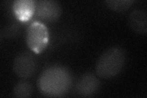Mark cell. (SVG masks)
Listing matches in <instances>:
<instances>
[{
    "label": "cell",
    "mask_w": 147,
    "mask_h": 98,
    "mask_svg": "<svg viewBox=\"0 0 147 98\" xmlns=\"http://www.w3.org/2000/svg\"><path fill=\"white\" fill-rule=\"evenodd\" d=\"M72 82V75L67 69L61 66H53L45 69L41 73L38 85L44 96L57 97L66 94Z\"/></svg>",
    "instance_id": "6da1fadb"
},
{
    "label": "cell",
    "mask_w": 147,
    "mask_h": 98,
    "mask_svg": "<svg viewBox=\"0 0 147 98\" xmlns=\"http://www.w3.org/2000/svg\"><path fill=\"white\" fill-rule=\"evenodd\" d=\"M126 62L125 50L121 47H112L101 53L96 60V75L103 79L112 78L122 71Z\"/></svg>",
    "instance_id": "7a4b0ae2"
},
{
    "label": "cell",
    "mask_w": 147,
    "mask_h": 98,
    "mask_svg": "<svg viewBox=\"0 0 147 98\" xmlns=\"http://www.w3.org/2000/svg\"><path fill=\"white\" fill-rule=\"evenodd\" d=\"M49 41L47 26L39 22L32 23L28 26L26 34V42L30 49L36 54L45 50Z\"/></svg>",
    "instance_id": "3957f363"
},
{
    "label": "cell",
    "mask_w": 147,
    "mask_h": 98,
    "mask_svg": "<svg viewBox=\"0 0 147 98\" xmlns=\"http://www.w3.org/2000/svg\"><path fill=\"white\" fill-rule=\"evenodd\" d=\"M38 64L33 54L23 52L18 54L13 59L12 68L16 75L22 78H29L34 76Z\"/></svg>",
    "instance_id": "277c9868"
},
{
    "label": "cell",
    "mask_w": 147,
    "mask_h": 98,
    "mask_svg": "<svg viewBox=\"0 0 147 98\" xmlns=\"http://www.w3.org/2000/svg\"><path fill=\"white\" fill-rule=\"evenodd\" d=\"M35 13L40 19L47 22L57 21L60 17L62 9L59 3L53 0L36 1Z\"/></svg>",
    "instance_id": "5b68a950"
},
{
    "label": "cell",
    "mask_w": 147,
    "mask_h": 98,
    "mask_svg": "<svg viewBox=\"0 0 147 98\" xmlns=\"http://www.w3.org/2000/svg\"><path fill=\"white\" fill-rule=\"evenodd\" d=\"M100 88V82L98 78L92 73L82 75L76 85V91L81 97H89L94 96Z\"/></svg>",
    "instance_id": "8992f818"
},
{
    "label": "cell",
    "mask_w": 147,
    "mask_h": 98,
    "mask_svg": "<svg viewBox=\"0 0 147 98\" xmlns=\"http://www.w3.org/2000/svg\"><path fill=\"white\" fill-rule=\"evenodd\" d=\"M36 1L16 0L12 4V11L16 18L22 22L28 21L36 11Z\"/></svg>",
    "instance_id": "52a82bcc"
},
{
    "label": "cell",
    "mask_w": 147,
    "mask_h": 98,
    "mask_svg": "<svg viewBox=\"0 0 147 98\" xmlns=\"http://www.w3.org/2000/svg\"><path fill=\"white\" fill-rule=\"evenodd\" d=\"M131 29L140 35L147 34V13L143 10L133 11L128 17Z\"/></svg>",
    "instance_id": "ba28073f"
},
{
    "label": "cell",
    "mask_w": 147,
    "mask_h": 98,
    "mask_svg": "<svg viewBox=\"0 0 147 98\" xmlns=\"http://www.w3.org/2000/svg\"><path fill=\"white\" fill-rule=\"evenodd\" d=\"M33 93V88L28 82H18L13 88V95L17 98H28Z\"/></svg>",
    "instance_id": "9c48e42d"
},
{
    "label": "cell",
    "mask_w": 147,
    "mask_h": 98,
    "mask_svg": "<svg viewBox=\"0 0 147 98\" xmlns=\"http://www.w3.org/2000/svg\"><path fill=\"white\" fill-rule=\"evenodd\" d=\"M104 3L111 11L117 12H126L132 6L131 0H106Z\"/></svg>",
    "instance_id": "30bf717a"
}]
</instances>
